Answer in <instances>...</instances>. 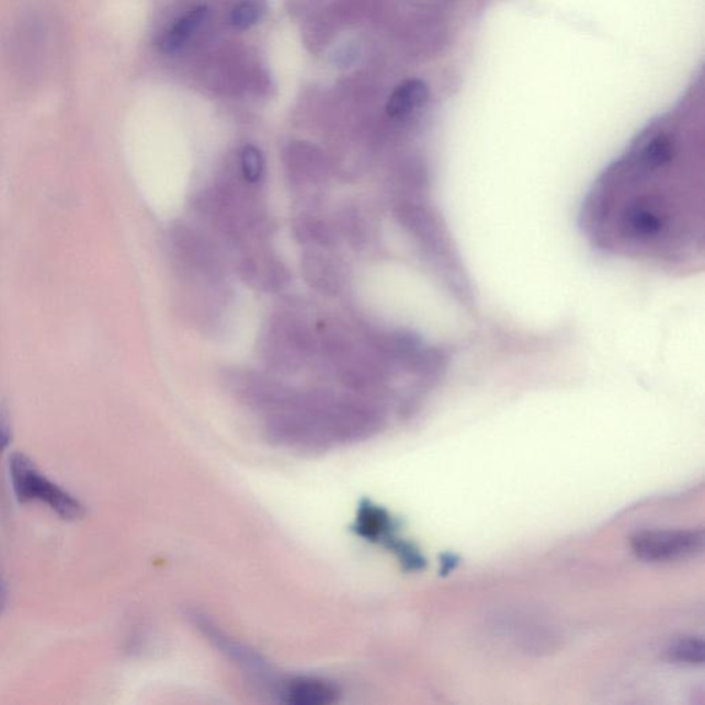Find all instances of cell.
Listing matches in <instances>:
<instances>
[{"label": "cell", "instance_id": "3957f363", "mask_svg": "<svg viewBox=\"0 0 705 705\" xmlns=\"http://www.w3.org/2000/svg\"><path fill=\"white\" fill-rule=\"evenodd\" d=\"M10 478H12V486L19 502L46 504L54 513L67 521H77L84 515L83 504L71 493L64 491L57 484L43 476L29 456L24 454L12 456Z\"/></svg>", "mask_w": 705, "mask_h": 705}, {"label": "cell", "instance_id": "277c9868", "mask_svg": "<svg viewBox=\"0 0 705 705\" xmlns=\"http://www.w3.org/2000/svg\"><path fill=\"white\" fill-rule=\"evenodd\" d=\"M703 530H655L632 537L635 556L643 561L666 564L692 558L704 550Z\"/></svg>", "mask_w": 705, "mask_h": 705}, {"label": "cell", "instance_id": "9c48e42d", "mask_svg": "<svg viewBox=\"0 0 705 705\" xmlns=\"http://www.w3.org/2000/svg\"><path fill=\"white\" fill-rule=\"evenodd\" d=\"M704 653V640L700 637H683L672 643L667 649V658L674 663L685 666H702Z\"/></svg>", "mask_w": 705, "mask_h": 705}, {"label": "cell", "instance_id": "8fae6325", "mask_svg": "<svg viewBox=\"0 0 705 705\" xmlns=\"http://www.w3.org/2000/svg\"><path fill=\"white\" fill-rule=\"evenodd\" d=\"M241 170L247 181L257 182L261 179L263 171V159L260 150L254 147H246L241 153Z\"/></svg>", "mask_w": 705, "mask_h": 705}, {"label": "cell", "instance_id": "7c38bea8", "mask_svg": "<svg viewBox=\"0 0 705 705\" xmlns=\"http://www.w3.org/2000/svg\"><path fill=\"white\" fill-rule=\"evenodd\" d=\"M10 441H12V424H10L9 412L2 408L0 409V457L8 448Z\"/></svg>", "mask_w": 705, "mask_h": 705}, {"label": "cell", "instance_id": "ba28073f", "mask_svg": "<svg viewBox=\"0 0 705 705\" xmlns=\"http://www.w3.org/2000/svg\"><path fill=\"white\" fill-rule=\"evenodd\" d=\"M208 9L206 7H198L191 10L175 24L166 32L159 41V50L164 54H172L179 52L185 45L190 37L195 34V31L206 21Z\"/></svg>", "mask_w": 705, "mask_h": 705}, {"label": "cell", "instance_id": "7a4b0ae2", "mask_svg": "<svg viewBox=\"0 0 705 705\" xmlns=\"http://www.w3.org/2000/svg\"><path fill=\"white\" fill-rule=\"evenodd\" d=\"M380 416L367 403L310 397L288 402L268 419L266 434L273 444L297 452H326L359 443L380 428Z\"/></svg>", "mask_w": 705, "mask_h": 705}, {"label": "cell", "instance_id": "8992f818", "mask_svg": "<svg viewBox=\"0 0 705 705\" xmlns=\"http://www.w3.org/2000/svg\"><path fill=\"white\" fill-rule=\"evenodd\" d=\"M395 530V521L385 509L369 500H363L360 503L353 525V531L360 537L368 542L382 543L387 547L396 539Z\"/></svg>", "mask_w": 705, "mask_h": 705}, {"label": "cell", "instance_id": "6da1fadb", "mask_svg": "<svg viewBox=\"0 0 705 705\" xmlns=\"http://www.w3.org/2000/svg\"><path fill=\"white\" fill-rule=\"evenodd\" d=\"M675 144L656 134L612 164L587 195L581 226L601 250L646 260L692 261L703 250V226L694 214L696 184L682 177Z\"/></svg>", "mask_w": 705, "mask_h": 705}, {"label": "cell", "instance_id": "5b68a950", "mask_svg": "<svg viewBox=\"0 0 705 705\" xmlns=\"http://www.w3.org/2000/svg\"><path fill=\"white\" fill-rule=\"evenodd\" d=\"M339 689L333 682L315 676H298L283 682L280 697L294 705H331L338 702Z\"/></svg>", "mask_w": 705, "mask_h": 705}, {"label": "cell", "instance_id": "4fadbf2b", "mask_svg": "<svg viewBox=\"0 0 705 705\" xmlns=\"http://www.w3.org/2000/svg\"><path fill=\"white\" fill-rule=\"evenodd\" d=\"M7 602H8L7 583H4L2 575H0V616H2L4 607H7Z\"/></svg>", "mask_w": 705, "mask_h": 705}, {"label": "cell", "instance_id": "30bf717a", "mask_svg": "<svg viewBox=\"0 0 705 705\" xmlns=\"http://www.w3.org/2000/svg\"><path fill=\"white\" fill-rule=\"evenodd\" d=\"M262 18V8L257 2H243L231 12L230 21L238 30H247L255 25Z\"/></svg>", "mask_w": 705, "mask_h": 705}, {"label": "cell", "instance_id": "52a82bcc", "mask_svg": "<svg viewBox=\"0 0 705 705\" xmlns=\"http://www.w3.org/2000/svg\"><path fill=\"white\" fill-rule=\"evenodd\" d=\"M427 83L419 79H409L398 86L387 102L386 111L390 117H403L417 111L428 101Z\"/></svg>", "mask_w": 705, "mask_h": 705}]
</instances>
